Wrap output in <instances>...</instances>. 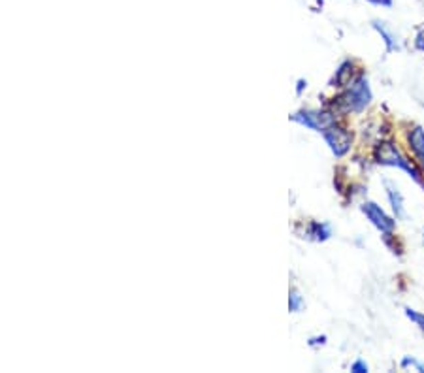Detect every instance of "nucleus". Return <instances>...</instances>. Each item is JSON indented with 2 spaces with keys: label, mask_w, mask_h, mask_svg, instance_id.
Here are the masks:
<instances>
[{
  "label": "nucleus",
  "mask_w": 424,
  "mask_h": 373,
  "mask_svg": "<svg viewBox=\"0 0 424 373\" xmlns=\"http://www.w3.org/2000/svg\"><path fill=\"white\" fill-rule=\"evenodd\" d=\"M319 2H322V0H319Z\"/></svg>",
  "instance_id": "19"
},
{
  "label": "nucleus",
  "mask_w": 424,
  "mask_h": 373,
  "mask_svg": "<svg viewBox=\"0 0 424 373\" xmlns=\"http://www.w3.org/2000/svg\"><path fill=\"white\" fill-rule=\"evenodd\" d=\"M322 138L328 144L330 151L336 155V157H344V155L349 153L353 142V134L345 128H339V126H330L328 131L322 132Z\"/></svg>",
  "instance_id": "4"
},
{
  "label": "nucleus",
  "mask_w": 424,
  "mask_h": 373,
  "mask_svg": "<svg viewBox=\"0 0 424 373\" xmlns=\"http://www.w3.org/2000/svg\"><path fill=\"white\" fill-rule=\"evenodd\" d=\"M289 309L293 313H300L304 309V298H302L298 291H291V294H289Z\"/></svg>",
  "instance_id": "11"
},
{
  "label": "nucleus",
  "mask_w": 424,
  "mask_h": 373,
  "mask_svg": "<svg viewBox=\"0 0 424 373\" xmlns=\"http://www.w3.org/2000/svg\"><path fill=\"white\" fill-rule=\"evenodd\" d=\"M351 76H353V63L351 60H345L344 65L339 66V70L336 72L334 83H336L337 87H345V85H349Z\"/></svg>",
  "instance_id": "10"
},
{
  "label": "nucleus",
  "mask_w": 424,
  "mask_h": 373,
  "mask_svg": "<svg viewBox=\"0 0 424 373\" xmlns=\"http://www.w3.org/2000/svg\"><path fill=\"white\" fill-rule=\"evenodd\" d=\"M360 210H362V213H364L366 217L370 219V223H372L373 227L379 230L381 234H385V236L394 234L396 223L390 219L387 213L383 212V210H381L379 205L375 204V202H364V204L360 205Z\"/></svg>",
  "instance_id": "5"
},
{
  "label": "nucleus",
  "mask_w": 424,
  "mask_h": 373,
  "mask_svg": "<svg viewBox=\"0 0 424 373\" xmlns=\"http://www.w3.org/2000/svg\"><path fill=\"white\" fill-rule=\"evenodd\" d=\"M366 2H370L373 6H383V8L392 6V0H366Z\"/></svg>",
  "instance_id": "16"
},
{
  "label": "nucleus",
  "mask_w": 424,
  "mask_h": 373,
  "mask_svg": "<svg viewBox=\"0 0 424 373\" xmlns=\"http://www.w3.org/2000/svg\"><path fill=\"white\" fill-rule=\"evenodd\" d=\"M402 368H415L417 372L424 373V364H421V362L413 359V357H405V359L402 360Z\"/></svg>",
  "instance_id": "13"
},
{
  "label": "nucleus",
  "mask_w": 424,
  "mask_h": 373,
  "mask_svg": "<svg viewBox=\"0 0 424 373\" xmlns=\"http://www.w3.org/2000/svg\"><path fill=\"white\" fill-rule=\"evenodd\" d=\"M332 236V228L326 223H309L304 232V238L315 240V242H324Z\"/></svg>",
  "instance_id": "7"
},
{
  "label": "nucleus",
  "mask_w": 424,
  "mask_h": 373,
  "mask_svg": "<svg viewBox=\"0 0 424 373\" xmlns=\"http://www.w3.org/2000/svg\"><path fill=\"white\" fill-rule=\"evenodd\" d=\"M324 339H326V337L324 336H321V337H315V339H311V341H309V345H319V343H324Z\"/></svg>",
  "instance_id": "17"
},
{
  "label": "nucleus",
  "mask_w": 424,
  "mask_h": 373,
  "mask_svg": "<svg viewBox=\"0 0 424 373\" xmlns=\"http://www.w3.org/2000/svg\"><path fill=\"white\" fill-rule=\"evenodd\" d=\"M291 121L302 124V126H306L309 131L321 132L322 134L324 131H328L330 126L336 124V113H332V111L304 110L293 113V115H291Z\"/></svg>",
  "instance_id": "3"
},
{
  "label": "nucleus",
  "mask_w": 424,
  "mask_h": 373,
  "mask_svg": "<svg viewBox=\"0 0 424 373\" xmlns=\"http://www.w3.org/2000/svg\"><path fill=\"white\" fill-rule=\"evenodd\" d=\"M372 27L375 30H377V32H379V34H381V38L385 40V44H387V52L388 53L396 52V49H400V42H398V36H396L392 30L388 29L387 23L373 21Z\"/></svg>",
  "instance_id": "9"
},
{
  "label": "nucleus",
  "mask_w": 424,
  "mask_h": 373,
  "mask_svg": "<svg viewBox=\"0 0 424 373\" xmlns=\"http://www.w3.org/2000/svg\"><path fill=\"white\" fill-rule=\"evenodd\" d=\"M306 85H307V83H306V81H304V80L298 81V95H300L302 91H304V87H306Z\"/></svg>",
  "instance_id": "18"
},
{
  "label": "nucleus",
  "mask_w": 424,
  "mask_h": 373,
  "mask_svg": "<svg viewBox=\"0 0 424 373\" xmlns=\"http://www.w3.org/2000/svg\"><path fill=\"white\" fill-rule=\"evenodd\" d=\"M368 370H370V368H368V364H366L364 360H357V362L351 366V372L355 373H366Z\"/></svg>",
  "instance_id": "15"
},
{
  "label": "nucleus",
  "mask_w": 424,
  "mask_h": 373,
  "mask_svg": "<svg viewBox=\"0 0 424 373\" xmlns=\"http://www.w3.org/2000/svg\"><path fill=\"white\" fill-rule=\"evenodd\" d=\"M375 161L383 164V166H394V168L405 170L417 183H423V177L419 174V170L411 164V161H408V159L398 151V147L388 144V142L379 144V146L375 147Z\"/></svg>",
  "instance_id": "2"
},
{
  "label": "nucleus",
  "mask_w": 424,
  "mask_h": 373,
  "mask_svg": "<svg viewBox=\"0 0 424 373\" xmlns=\"http://www.w3.org/2000/svg\"><path fill=\"white\" fill-rule=\"evenodd\" d=\"M385 187H387V196L390 200V205L394 210L396 217L403 219L405 217V204H403V196L400 194V190L396 189V185H392L390 181H385Z\"/></svg>",
  "instance_id": "6"
},
{
  "label": "nucleus",
  "mask_w": 424,
  "mask_h": 373,
  "mask_svg": "<svg viewBox=\"0 0 424 373\" xmlns=\"http://www.w3.org/2000/svg\"><path fill=\"white\" fill-rule=\"evenodd\" d=\"M410 147L411 151L415 153L419 162L424 166V131L423 126H415L413 131H410Z\"/></svg>",
  "instance_id": "8"
},
{
  "label": "nucleus",
  "mask_w": 424,
  "mask_h": 373,
  "mask_svg": "<svg viewBox=\"0 0 424 373\" xmlns=\"http://www.w3.org/2000/svg\"><path fill=\"white\" fill-rule=\"evenodd\" d=\"M370 102H372V89H370V83H368L366 78H359V80L353 83L349 91H345L344 95L337 96L336 102H334V108H336L337 111H344V113H347V111L359 113V111L366 110V106Z\"/></svg>",
  "instance_id": "1"
},
{
  "label": "nucleus",
  "mask_w": 424,
  "mask_h": 373,
  "mask_svg": "<svg viewBox=\"0 0 424 373\" xmlns=\"http://www.w3.org/2000/svg\"><path fill=\"white\" fill-rule=\"evenodd\" d=\"M405 315H408V319H410V321L415 322L419 328L424 332V313H419V311H415V309L405 308Z\"/></svg>",
  "instance_id": "12"
},
{
  "label": "nucleus",
  "mask_w": 424,
  "mask_h": 373,
  "mask_svg": "<svg viewBox=\"0 0 424 373\" xmlns=\"http://www.w3.org/2000/svg\"><path fill=\"white\" fill-rule=\"evenodd\" d=\"M415 47L419 52H424V25L417 30V38H415Z\"/></svg>",
  "instance_id": "14"
}]
</instances>
